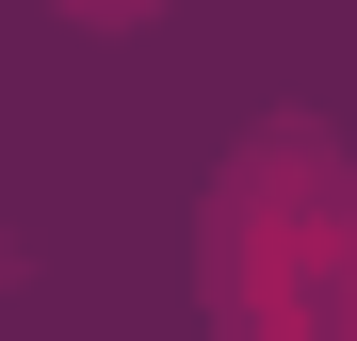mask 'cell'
<instances>
[{"label": "cell", "mask_w": 357, "mask_h": 341, "mask_svg": "<svg viewBox=\"0 0 357 341\" xmlns=\"http://www.w3.org/2000/svg\"><path fill=\"white\" fill-rule=\"evenodd\" d=\"M49 17H82V33H146L162 0H49Z\"/></svg>", "instance_id": "1"}]
</instances>
